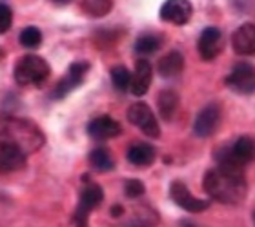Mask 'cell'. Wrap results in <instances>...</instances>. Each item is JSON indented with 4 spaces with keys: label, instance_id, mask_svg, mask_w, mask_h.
<instances>
[{
    "label": "cell",
    "instance_id": "cell-1",
    "mask_svg": "<svg viewBox=\"0 0 255 227\" xmlns=\"http://www.w3.org/2000/svg\"><path fill=\"white\" fill-rule=\"evenodd\" d=\"M202 185L210 198L221 204H241L248 191L243 167L232 165H219L217 169H210L204 174Z\"/></svg>",
    "mask_w": 255,
    "mask_h": 227
},
{
    "label": "cell",
    "instance_id": "cell-2",
    "mask_svg": "<svg viewBox=\"0 0 255 227\" xmlns=\"http://www.w3.org/2000/svg\"><path fill=\"white\" fill-rule=\"evenodd\" d=\"M46 137L33 122L26 118L7 116L0 120V144H7L20 149L24 154H29L44 146Z\"/></svg>",
    "mask_w": 255,
    "mask_h": 227
},
{
    "label": "cell",
    "instance_id": "cell-3",
    "mask_svg": "<svg viewBox=\"0 0 255 227\" xmlns=\"http://www.w3.org/2000/svg\"><path fill=\"white\" fill-rule=\"evenodd\" d=\"M51 73L49 64L42 57L26 55L15 66V80L20 85H38Z\"/></svg>",
    "mask_w": 255,
    "mask_h": 227
},
{
    "label": "cell",
    "instance_id": "cell-4",
    "mask_svg": "<svg viewBox=\"0 0 255 227\" xmlns=\"http://www.w3.org/2000/svg\"><path fill=\"white\" fill-rule=\"evenodd\" d=\"M102 200H104V191H102L101 185L97 184H88L80 193V200L79 206L73 213V224L75 227H90L88 226V218H90V213L93 209L101 206Z\"/></svg>",
    "mask_w": 255,
    "mask_h": 227
},
{
    "label": "cell",
    "instance_id": "cell-5",
    "mask_svg": "<svg viewBox=\"0 0 255 227\" xmlns=\"http://www.w3.org/2000/svg\"><path fill=\"white\" fill-rule=\"evenodd\" d=\"M128 120L131 122L133 126H137L140 131L149 138H159L160 137V127L159 122L155 118L153 111L148 104L144 102H135L128 109Z\"/></svg>",
    "mask_w": 255,
    "mask_h": 227
},
{
    "label": "cell",
    "instance_id": "cell-6",
    "mask_svg": "<svg viewBox=\"0 0 255 227\" xmlns=\"http://www.w3.org/2000/svg\"><path fill=\"white\" fill-rule=\"evenodd\" d=\"M226 85L239 95H252L255 93V68L252 64H237L232 73L226 76Z\"/></svg>",
    "mask_w": 255,
    "mask_h": 227
},
{
    "label": "cell",
    "instance_id": "cell-7",
    "mask_svg": "<svg viewBox=\"0 0 255 227\" xmlns=\"http://www.w3.org/2000/svg\"><path fill=\"white\" fill-rule=\"evenodd\" d=\"M90 69V64L88 62H75L69 66L68 73L64 75L62 78L59 80V84L55 85L53 93H51V98L53 100H62L64 96L68 95L69 91H73L75 87H79L84 80L86 73Z\"/></svg>",
    "mask_w": 255,
    "mask_h": 227
},
{
    "label": "cell",
    "instance_id": "cell-8",
    "mask_svg": "<svg viewBox=\"0 0 255 227\" xmlns=\"http://www.w3.org/2000/svg\"><path fill=\"white\" fill-rule=\"evenodd\" d=\"M197 49L202 60H215L224 49V37L219 27H206L199 37Z\"/></svg>",
    "mask_w": 255,
    "mask_h": 227
},
{
    "label": "cell",
    "instance_id": "cell-9",
    "mask_svg": "<svg viewBox=\"0 0 255 227\" xmlns=\"http://www.w3.org/2000/svg\"><path fill=\"white\" fill-rule=\"evenodd\" d=\"M170 196H171V200L175 202L177 206L182 207V209H184V211H188V213H201V211H206L208 207H210V200H201V198H195V196L188 191L186 185L182 184V182H179V180L171 182Z\"/></svg>",
    "mask_w": 255,
    "mask_h": 227
},
{
    "label": "cell",
    "instance_id": "cell-10",
    "mask_svg": "<svg viewBox=\"0 0 255 227\" xmlns=\"http://www.w3.org/2000/svg\"><path fill=\"white\" fill-rule=\"evenodd\" d=\"M193 15V5L190 0H166L160 7V18L164 22L184 26Z\"/></svg>",
    "mask_w": 255,
    "mask_h": 227
},
{
    "label": "cell",
    "instance_id": "cell-11",
    "mask_svg": "<svg viewBox=\"0 0 255 227\" xmlns=\"http://www.w3.org/2000/svg\"><path fill=\"white\" fill-rule=\"evenodd\" d=\"M219 124H221V107L219 104H210L197 115L195 122H193V131L197 137L208 138L217 131Z\"/></svg>",
    "mask_w": 255,
    "mask_h": 227
},
{
    "label": "cell",
    "instance_id": "cell-12",
    "mask_svg": "<svg viewBox=\"0 0 255 227\" xmlns=\"http://www.w3.org/2000/svg\"><path fill=\"white\" fill-rule=\"evenodd\" d=\"M232 48L237 55H255V24L246 22L232 35Z\"/></svg>",
    "mask_w": 255,
    "mask_h": 227
},
{
    "label": "cell",
    "instance_id": "cell-13",
    "mask_svg": "<svg viewBox=\"0 0 255 227\" xmlns=\"http://www.w3.org/2000/svg\"><path fill=\"white\" fill-rule=\"evenodd\" d=\"M88 133L95 140H110L123 133V127L117 120H113L112 116H99L95 120L90 122Z\"/></svg>",
    "mask_w": 255,
    "mask_h": 227
},
{
    "label": "cell",
    "instance_id": "cell-14",
    "mask_svg": "<svg viewBox=\"0 0 255 227\" xmlns=\"http://www.w3.org/2000/svg\"><path fill=\"white\" fill-rule=\"evenodd\" d=\"M151 64L146 58H140L135 64V71L131 75V82H129V91L135 96H142L148 93L149 84H151Z\"/></svg>",
    "mask_w": 255,
    "mask_h": 227
},
{
    "label": "cell",
    "instance_id": "cell-15",
    "mask_svg": "<svg viewBox=\"0 0 255 227\" xmlns=\"http://www.w3.org/2000/svg\"><path fill=\"white\" fill-rule=\"evenodd\" d=\"M26 156L20 149L0 144V173H13L26 165Z\"/></svg>",
    "mask_w": 255,
    "mask_h": 227
},
{
    "label": "cell",
    "instance_id": "cell-16",
    "mask_svg": "<svg viewBox=\"0 0 255 227\" xmlns=\"http://www.w3.org/2000/svg\"><path fill=\"white\" fill-rule=\"evenodd\" d=\"M228 149H230L232 158L239 165H243V167L255 160V138L254 137H239L234 142V146Z\"/></svg>",
    "mask_w": 255,
    "mask_h": 227
},
{
    "label": "cell",
    "instance_id": "cell-17",
    "mask_svg": "<svg viewBox=\"0 0 255 227\" xmlns=\"http://www.w3.org/2000/svg\"><path fill=\"white\" fill-rule=\"evenodd\" d=\"M157 69H159L160 76L173 78V76H177L184 69V57H182L181 51H170V53H166L159 60Z\"/></svg>",
    "mask_w": 255,
    "mask_h": 227
},
{
    "label": "cell",
    "instance_id": "cell-18",
    "mask_svg": "<svg viewBox=\"0 0 255 227\" xmlns=\"http://www.w3.org/2000/svg\"><path fill=\"white\" fill-rule=\"evenodd\" d=\"M128 160L138 167L151 165L155 162V149L149 144H133L128 149Z\"/></svg>",
    "mask_w": 255,
    "mask_h": 227
},
{
    "label": "cell",
    "instance_id": "cell-19",
    "mask_svg": "<svg viewBox=\"0 0 255 227\" xmlns=\"http://www.w3.org/2000/svg\"><path fill=\"white\" fill-rule=\"evenodd\" d=\"M157 106H159V113L164 120L170 122L177 113V107H179V95H177L173 89H164L159 93V98H157Z\"/></svg>",
    "mask_w": 255,
    "mask_h": 227
},
{
    "label": "cell",
    "instance_id": "cell-20",
    "mask_svg": "<svg viewBox=\"0 0 255 227\" xmlns=\"http://www.w3.org/2000/svg\"><path fill=\"white\" fill-rule=\"evenodd\" d=\"M90 164L93 169L101 171V173H106V171H112L113 169V158L110 151L104 148H99V149H93L90 153Z\"/></svg>",
    "mask_w": 255,
    "mask_h": 227
},
{
    "label": "cell",
    "instance_id": "cell-21",
    "mask_svg": "<svg viewBox=\"0 0 255 227\" xmlns=\"http://www.w3.org/2000/svg\"><path fill=\"white\" fill-rule=\"evenodd\" d=\"M160 40L157 35H142V37L137 38V42H135V51L138 55H151V53H157L160 49Z\"/></svg>",
    "mask_w": 255,
    "mask_h": 227
},
{
    "label": "cell",
    "instance_id": "cell-22",
    "mask_svg": "<svg viewBox=\"0 0 255 227\" xmlns=\"http://www.w3.org/2000/svg\"><path fill=\"white\" fill-rule=\"evenodd\" d=\"M113 7V0H82V9L91 16H104Z\"/></svg>",
    "mask_w": 255,
    "mask_h": 227
},
{
    "label": "cell",
    "instance_id": "cell-23",
    "mask_svg": "<svg viewBox=\"0 0 255 227\" xmlns=\"http://www.w3.org/2000/svg\"><path fill=\"white\" fill-rule=\"evenodd\" d=\"M112 82H113V85H115V89H119V91L129 89L131 73H129L124 66H115V68L112 69Z\"/></svg>",
    "mask_w": 255,
    "mask_h": 227
},
{
    "label": "cell",
    "instance_id": "cell-24",
    "mask_svg": "<svg viewBox=\"0 0 255 227\" xmlns=\"http://www.w3.org/2000/svg\"><path fill=\"white\" fill-rule=\"evenodd\" d=\"M40 42H42V33H40V29L35 26H29L26 27V29H22L20 33V44L24 46V48H29V49H35L40 46Z\"/></svg>",
    "mask_w": 255,
    "mask_h": 227
},
{
    "label": "cell",
    "instance_id": "cell-25",
    "mask_svg": "<svg viewBox=\"0 0 255 227\" xmlns=\"http://www.w3.org/2000/svg\"><path fill=\"white\" fill-rule=\"evenodd\" d=\"M144 184L140 180H128L126 185H124V193H126L128 198H138V196L144 195Z\"/></svg>",
    "mask_w": 255,
    "mask_h": 227
},
{
    "label": "cell",
    "instance_id": "cell-26",
    "mask_svg": "<svg viewBox=\"0 0 255 227\" xmlns=\"http://www.w3.org/2000/svg\"><path fill=\"white\" fill-rule=\"evenodd\" d=\"M13 24V11L9 5L0 4V33H5Z\"/></svg>",
    "mask_w": 255,
    "mask_h": 227
},
{
    "label": "cell",
    "instance_id": "cell-27",
    "mask_svg": "<svg viewBox=\"0 0 255 227\" xmlns=\"http://www.w3.org/2000/svg\"><path fill=\"white\" fill-rule=\"evenodd\" d=\"M123 211H124L123 206H113L112 215H113V217H115V218H117V217H121V215H123Z\"/></svg>",
    "mask_w": 255,
    "mask_h": 227
},
{
    "label": "cell",
    "instance_id": "cell-28",
    "mask_svg": "<svg viewBox=\"0 0 255 227\" xmlns=\"http://www.w3.org/2000/svg\"><path fill=\"white\" fill-rule=\"evenodd\" d=\"M128 227H151V226H148V224H142V222H133V224H129Z\"/></svg>",
    "mask_w": 255,
    "mask_h": 227
},
{
    "label": "cell",
    "instance_id": "cell-29",
    "mask_svg": "<svg viewBox=\"0 0 255 227\" xmlns=\"http://www.w3.org/2000/svg\"><path fill=\"white\" fill-rule=\"evenodd\" d=\"M181 227H199L197 224L193 222H188V220H184V222H181Z\"/></svg>",
    "mask_w": 255,
    "mask_h": 227
},
{
    "label": "cell",
    "instance_id": "cell-30",
    "mask_svg": "<svg viewBox=\"0 0 255 227\" xmlns=\"http://www.w3.org/2000/svg\"><path fill=\"white\" fill-rule=\"evenodd\" d=\"M55 4H69V2H71V0H53Z\"/></svg>",
    "mask_w": 255,
    "mask_h": 227
}]
</instances>
